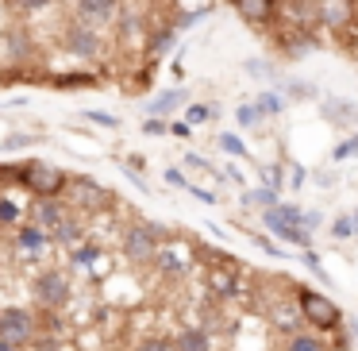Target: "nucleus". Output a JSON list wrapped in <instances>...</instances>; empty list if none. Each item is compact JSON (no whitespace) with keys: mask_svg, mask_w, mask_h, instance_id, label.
I'll list each match as a JSON object with an SVG mask.
<instances>
[{"mask_svg":"<svg viewBox=\"0 0 358 351\" xmlns=\"http://www.w3.org/2000/svg\"><path fill=\"white\" fill-rule=\"evenodd\" d=\"M220 112L212 109V104H189L185 109V128H201V124H212Z\"/></svg>","mask_w":358,"mask_h":351,"instance_id":"nucleus-25","label":"nucleus"},{"mask_svg":"<svg viewBox=\"0 0 358 351\" xmlns=\"http://www.w3.org/2000/svg\"><path fill=\"white\" fill-rule=\"evenodd\" d=\"M166 228L155 224V220H143V224H131L124 232V255L131 259V263H150L158 251V243H166Z\"/></svg>","mask_w":358,"mask_h":351,"instance_id":"nucleus-4","label":"nucleus"},{"mask_svg":"<svg viewBox=\"0 0 358 351\" xmlns=\"http://www.w3.org/2000/svg\"><path fill=\"white\" fill-rule=\"evenodd\" d=\"M4 50H8L12 62H27V58H31V50H35L31 32H27V27H20V24L4 27Z\"/></svg>","mask_w":358,"mask_h":351,"instance_id":"nucleus-13","label":"nucleus"},{"mask_svg":"<svg viewBox=\"0 0 358 351\" xmlns=\"http://www.w3.org/2000/svg\"><path fill=\"white\" fill-rule=\"evenodd\" d=\"M62 50L70 58L89 62V58H101L104 55V39H101V32H96V27H85V24H78V20H73V24L62 32Z\"/></svg>","mask_w":358,"mask_h":351,"instance_id":"nucleus-7","label":"nucleus"},{"mask_svg":"<svg viewBox=\"0 0 358 351\" xmlns=\"http://www.w3.org/2000/svg\"><path fill=\"white\" fill-rule=\"evenodd\" d=\"M320 116L331 128H347V124H358V104L343 101V97H327V101L320 104Z\"/></svg>","mask_w":358,"mask_h":351,"instance_id":"nucleus-12","label":"nucleus"},{"mask_svg":"<svg viewBox=\"0 0 358 351\" xmlns=\"http://www.w3.org/2000/svg\"><path fill=\"white\" fill-rule=\"evenodd\" d=\"M320 224H324V212H320V209H316V212H301V228H304L308 235L316 232Z\"/></svg>","mask_w":358,"mask_h":351,"instance_id":"nucleus-38","label":"nucleus"},{"mask_svg":"<svg viewBox=\"0 0 358 351\" xmlns=\"http://www.w3.org/2000/svg\"><path fill=\"white\" fill-rule=\"evenodd\" d=\"M304 266H308V270L316 274V278L324 282V286H327V282H331V278H327V270H324V266H320V255H316V251H304Z\"/></svg>","mask_w":358,"mask_h":351,"instance_id":"nucleus-35","label":"nucleus"},{"mask_svg":"<svg viewBox=\"0 0 358 351\" xmlns=\"http://www.w3.org/2000/svg\"><path fill=\"white\" fill-rule=\"evenodd\" d=\"M355 143H358V132H355Z\"/></svg>","mask_w":358,"mask_h":351,"instance_id":"nucleus-52","label":"nucleus"},{"mask_svg":"<svg viewBox=\"0 0 358 351\" xmlns=\"http://www.w3.org/2000/svg\"><path fill=\"white\" fill-rule=\"evenodd\" d=\"M185 163H189V166H196V170H208V163H204L201 155H193V151H189V155H185Z\"/></svg>","mask_w":358,"mask_h":351,"instance_id":"nucleus-47","label":"nucleus"},{"mask_svg":"<svg viewBox=\"0 0 358 351\" xmlns=\"http://www.w3.org/2000/svg\"><path fill=\"white\" fill-rule=\"evenodd\" d=\"M204 282H208V289H212V297H239V289H243V282H239V266H208L204 270Z\"/></svg>","mask_w":358,"mask_h":351,"instance_id":"nucleus-10","label":"nucleus"},{"mask_svg":"<svg viewBox=\"0 0 358 351\" xmlns=\"http://www.w3.org/2000/svg\"><path fill=\"white\" fill-rule=\"evenodd\" d=\"M31 294H35V305H39V309L58 312V309H66V305H70L73 289H70V278H66L58 266H50V270H43L39 278L31 282Z\"/></svg>","mask_w":358,"mask_h":351,"instance_id":"nucleus-5","label":"nucleus"},{"mask_svg":"<svg viewBox=\"0 0 358 351\" xmlns=\"http://www.w3.org/2000/svg\"><path fill=\"white\" fill-rule=\"evenodd\" d=\"M331 155L339 158V163H343V158H355V155H358V143H355V135H350V139H343L339 147L331 151Z\"/></svg>","mask_w":358,"mask_h":351,"instance_id":"nucleus-39","label":"nucleus"},{"mask_svg":"<svg viewBox=\"0 0 358 351\" xmlns=\"http://www.w3.org/2000/svg\"><path fill=\"white\" fill-rule=\"evenodd\" d=\"M31 139H35V135H8V139L0 143V147H4V151H20V147H27Z\"/></svg>","mask_w":358,"mask_h":351,"instance_id":"nucleus-40","label":"nucleus"},{"mask_svg":"<svg viewBox=\"0 0 358 351\" xmlns=\"http://www.w3.org/2000/svg\"><path fill=\"white\" fill-rule=\"evenodd\" d=\"M262 181H266L262 189H273V193H278V186H281V166H262Z\"/></svg>","mask_w":358,"mask_h":351,"instance_id":"nucleus-37","label":"nucleus"},{"mask_svg":"<svg viewBox=\"0 0 358 351\" xmlns=\"http://www.w3.org/2000/svg\"><path fill=\"white\" fill-rule=\"evenodd\" d=\"M66 178H70V174H62L58 166H47V163L20 166V186H27L39 201H58L62 189H66Z\"/></svg>","mask_w":358,"mask_h":351,"instance_id":"nucleus-3","label":"nucleus"},{"mask_svg":"<svg viewBox=\"0 0 358 351\" xmlns=\"http://www.w3.org/2000/svg\"><path fill=\"white\" fill-rule=\"evenodd\" d=\"M296 312L316 332H339L343 324V309L327 294H316V289H296Z\"/></svg>","mask_w":358,"mask_h":351,"instance_id":"nucleus-1","label":"nucleus"},{"mask_svg":"<svg viewBox=\"0 0 358 351\" xmlns=\"http://www.w3.org/2000/svg\"><path fill=\"white\" fill-rule=\"evenodd\" d=\"M185 104V89H166V93H158L155 101L147 104V120H166L173 109H181Z\"/></svg>","mask_w":358,"mask_h":351,"instance_id":"nucleus-18","label":"nucleus"},{"mask_svg":"<svg viewBox=\"0 0 358 351\" xmlns=\"http://www.w3.org/2000/svg\"><path fill=\"white\" fill-rule=\"evenodd\" d=\"M89 120H93V124H104V128H120V120L116 116H108V112H85Z\"/></svg>","mask_w":358,"mask_h":351,"instance_id":"nucleus-41","label":"nucleus"},{"mask_svg":"<svg viewBox=\"0 0 358 351\" xmlns=\"http://www.w3.org/2000/svg\"><path fill=\"white\" fill-rule=\"evenodd\" d=\"M355 20V8H350V0H316V27H331L335 35Z\"/></svg>","mask_w":358,"mask_h":351,"instance_id":"nucleus-9","label":"nucleus"},{"mask_svg":"<svg viewBox=\"0 0 358 351\" xmlns=\"http://www.w3.org/2000/svg\"><path fill=\"white\" fill-rule=\"evenodd\" d=\"M143 132H147V135H166V120H147Z\"/></svg>","mask_w":358,"mask_h":351,"instance_id":"nucleus-45","label":"nucleus"},{"mask_svg":"<svg viewBox=\"0 0 358 351\" xmlns=\"http://www.w3.org/2000/svg\"><path fill=\"white\" fill-rule=\"evenodd\" d=\"M150 263H155V266H158V274H166V278H181V274H185L189 266H193V263H185V259H181L173 247H166V243L155 251V259H150Z\"/></svg>","mask_w":358,"mask_h":351,"instance_id":"nucleus-19","label":"nucleus"},{"mask_svg":"<svg viewBox=\"0 0 358 351\" xmlns=\"http://www.w3.org/2000/svg\"><path fill=\"white\" fill-rule=\"evenodd\" d=\"M235 120H239V128H258V124H262V116H258L250 104H243V109L235 112Z\"/></svg>","mask_w":358,"mask_h":351,"instance_id":"nucleus-36","label":"nucleus"},{"mask_svg":"<svg viewBox=\"0 0 358 351\" xmlns=\"http://www.w3.org/2000/svg\"><path fill=\"white\" fill-rule=\"evenodd\" d=\"M285 351H331V347H327L316 332H293L285 343Z\"/></svg>","mask_w":358,"mask_h":351,"instance_id":"nucleus-23","label":"nucleus"},{"mask_svg":"<svg viewBox=\"0 0 358 351\" xmlns=\"http://www.w3.org/2000/svg\"><path fill=\"white\" fill-rule=\"evenodd\" d=\"M185 189H189V193H193V197H196V201H204V205H212V201H216V197H212V193H208V189H201V186H193V181H189V186H185Z\"/></svg>","mask_w":358,"mask_h":351,"instance_id":"nucleus-44","label":"nucleus"},{"mask_svg":"<svg viewBox=\"0 0 358 351\" xmlns=\"http://www.w3.org/2000/svg\"><path fill=\"white\" fill-rule=\"evenodd\" d=\"M173 39H178V32H173V27H162V32H155V39H150V55H155V58L170 55Z\"/></svg>","mask_w":358,"mask_h":351,"instance_id":"nucleus-28","label":"nucleus"},{"mask_svg":"<svg viewBox=\"0 0 358 351\" xmlns=\"http://www.w3.org/2000/svg\"><path fill=\"white\" fill-rule=\"evenodd\" d=\"M220 151H224V155H231V158H250V151H247V143L239 139V135L235 132H220Z\"/></svg>","mask_w":358,"mask_h":351,"instance_id":"nucleus-26","label":"nucleus"},{"mask_svg":"<svg viewBox=\"0 0 358 351\" xmlns=\"http://www.w3.org/2000/svg\"><path fill=\"white\" fill-rule=\"evenodd\" d=\"M62 197H66V209H78V212H101V209H108V201H112V193L101 186V181H93L89 174H73V178H66V189H62Z\"/></svg>","mask_w":358,"mask_h":351,"instance_id":"nucleus-2","label":"nucleus"},{"mask_svg":"<svg viewBox=\"0 0 358 351\" xmlns=\"http://www.w3.org/2000/svg\"><path fill=\"white\" fill-rule=\"evenodd\" d=\"M73 12H78V24L101 27V24H112L124 12V0H78Z\"/></svg>","mask_w":358,"mask_h":351,"instance_id":"nucleus-8","label":"nucleus"},{"mask_svg":"<svg viewBox=\"0 0 358 351\" xmlns=\"http://www.w3.org/2000/svg\"><path fill=\"white\" fill-rule=\"evenodd\" d=\"M66 216H70V209H66L62 201H35V224H39L47 235L55 232Z\"/></svg>","mask_w":358,"mask_h":351,"instance_id":"nucleus-17","label":"nucleus"},{"mask_svg":"<svg viewBox=\"0 0 358 351\" xmlns=\"http://www.w3.org/2000/svg\"><path fill=\"white\" fill-rule=\"evenodd\" d=\"M224 174H227V181H243V174H239V170H235V166H227V170H224ZM224 174H220V178H224Z\"/></svg>","mask_w":358,"mask_h":351,"instance_id":"nucleus-48","label":"nucleus"},{"mask_svg":"<svg viewBox=\"0 0 358 351\" xmlns=\"http://www.w3.org/2000/svg\"><path fill=\"white\" fill-rule=\"evenodd\" d=\"M47 4H50V0H16V8H20V12H43Z\"/></svg>","mask_w":358,"mask_h":351,"instance_id":"nucleus-42","label":"nucleus"},{"mask_svg":"<svg viewBox=\"0 0 358 351\" xmlns=\"http://www.w3.org/2000/svg\"><path fill=\"white\" fill-rule=\"evenodd\" d=\"M166 181H170V186H178V189H185L189 186V178L181 170H166Z\"/></svg>","mask_w":358,"mask_h":351,"instance_id":"nucleus-46","label":"nucleus"},{"mask_svg":"<svg viewBox=\"0 0 358 351\" xmlns=\"http://www.w3.org/2000/svg\"><path fill=\"white\" fill-rule=\"evenodd\" d=\"M20 181V166H0V186H12Z\"/></svg>","mask_w":358,"mask_h":351,"instance_id":"nucleus-43","label":"nucleus"},{"mask_svg":"<svg viewBox=\"0 0 358 351\" xmlns=\"http://www.w3.org/2000/svg\"><path fill=\"white\" fill-rule=\"evenodd\" d=\"M355 235V224H350V216L343 212V216L331 220V240H350Z\"/></svg>","mask_w":358,"mask_h":351,"instance_id":"nucleus-32","label":"nucleus"},{"mask_svg":"<svg viewBox=\"0 0 358 351\" xmlns=\"http://www.w3.org/2000/svg\"><path fill=\"white\" fill-rule=\"evenodd\" d=\"M35 332H39V320H35L31 309H20V305L0 309V340L8 343V347H24V343H31Z\"/></svg>","mask_w":358,"mask_h":351,"instance_id":"nucleus-6","label":"nucleus"},{"mask_svg":"<svg viewBox=\"0 0 358 351\" xmlns=\"http://www.w3.org/2000/svg\"><path fill=\"white\" fill-rule=\"evenodd\" d=\"M0 351H20V347H8V343H4V340H0Z\"/></svg>","mask_w":358,"mask_h":351,"instance_id":"nucleus-51","label":"nucleus"},{"mask_svg":"<svg viewBox=\"0 0 358 351\" xmlns=\"http://www.w3.org/2000/svg\"><path fill=\"white\" fill-rule=\"evenodd\" d=\"M173 351H212V332L204 324H185L173 340Z\"/></svg>","mask_w":358,"mask_h":351,"instance_id":"nucleus-14","label":"nucleus"},{"mask_svg":"<svg viewBox=\"0 0 358 351\" xmlns=\"http://www.w3.org/2000/svg\"><path fill=\"white\" fill-rule=\"evenodd\" d=\"M231 8L239 12V20H247V24H273L278 20V0H231Z\"/></svg>","mask_w":358,"mask_h":351,"instance_id":"nucleus-11","label":"nucleus"},{"mask_svg":"<svg viewBox=\"0 0 358 351\" xmlns=\"http://www.w3.org/2000/svg\"><path fill=\"white\" fill-rule=\"evenodd\" d=\"M55 85L78 89V85H96V78H89V74H62V78H55Z\"/></svg>","mask_w":358,"mask_h":351,"instance_id":"nucleus-34","label":"nucleus"},{"mask_svg":"<svg viewBox=\"0 0 358 351\" xmlns=\"http://www.w3.org/2000/svg\"><path fill=\"white\" fill-rule=\"evenodd\" d=\"M347 324H350V332H355V340H358V317H350Z\"/></svg>","mask_w":358,"mask_h":351,"instance_id":"nucleus-49","label":"nucleus"},{"mask_svg":"<svg viewBox=\"0 0 358 351\" xmlns=\"http://www.w3.org/2000/svg\"><path fill=\"white\" fill-rule=\"evenodd\" d=\"M250 109L266 120V116H281V112H285V101H281V93H255Z\"/></svg>","mask_w":358,"mask_h":351,"instance_id":"nucleus-21","label":"nucleus"},{"mask_svg":"<svg viewBox=\"0 0 358 351\" xmlns=\"http://www.w3.org/2000/svg\"><path fill=\"white\" fill-rule=\"evenodd\" d=\"M50 243H58V247H78V243H85V220L81 216H66L62 224L50 232Z\"/></svg>","mask_w":358,"mask_h":351,"instance_id":"nucleus-15","label":"nucleus"},{"mask_svg":"<svg viewBox=\"0 0 358 351\" xmlns=\"http://www.w3.org/2000/svg\"><path fill=\"white\" fill-rule=\"evenodd\" d=\"M281 197L273 193V189H243V205L247 209H258V212H266V209H273Z\"/></svg>","mask_w":358,"mask_h":351,"instance_id":"nucleus-22","label":"nucleus"},{"mask_svg":"<svg viewBox=\"0 0 358 351\" xmlns=\"http://www.w3.org/2000/svg\"><path fill=\"white\" fill-rule=\"evenodd\" d=\"M20 220V205L12 197H0V224H16Z\"/></svg>","mask_w":358,"mask_h":351,"instance_id":"nucleus-33","label":"nucleus"},{"mask_svg":"<svg viewBox=\"0 0 358 351\" xmlns=\"http://www.w3.org/2000/svg\"><path fill=\"white\" fill-rule=\"evenodd\" d=\"M243 70H247L250 78H278V66L262 62V58H247V62H243Z\"/></svg>","mask_w":358,"mask_h":351,"instance_id":"nucleus-29","label":"nucleus"},{"mask_svg":"<svg viewBox=\"0 0 358 351\" xmlns=\"http://www.w3.org/2000/svg\"><path fill=\"white\" fill-rule=\"evenodd\" d=\"M278 85L285 89L293 101H308V97H316V89H312V85H301V81H278Z\"/></svg>","mask_w":358,"mask_h":351,"instance_id":"nucleus-31","label":"nucleus"},{"mask_svg":"<svg viewBox=\"0 0 358 351\" xmlns=\"http://www.w3.org/2000/svg\"><path fill=\"white\" fill-rule=\"evenodd\" d=\"M47 243H50V235L43 232L39 224H24V228L16 232V247H20V251H27V255H39V251L47 247Z\"/></svg>","mask_w":358,"mask_h":351,"instance_id":"nucleus-20","label":"nucleus"},{"mask_svg":"<svg viewBox=\"0 0 358 351\" xmlns=\"http://www.w3.org/2000/svg\"><path fill=\"white\" fill-rule=\"evenodd\" d=\"M101 259V247L96 243H78V247H70V266H89Z\"/></svg>","mask_w":358,"mask_h":351,"instance_id":"nucleus-27","label":"nucleus"},{"mask_svg":"<svg viewBox=\"0 0 358 351\" xmlns=\"http://www.w3.org/2000/svg\"><path fill=\"white\" fill-rule=\"evenodd\" d=\"M281 50H285V58H304L312 47H316V35L312 32H293V27H285V32L278 35Z\"/></svg>","mask_w":358,"mask_h":351,"instance_id":"nucleus-16","label":"nucleus"},{"mask_svg":"<svg viewBox=\"0 0 358 351\" xmlns=\"http://www.w3.org/2000/svg\"><path fill=\"white\" fill-rule=\"evenodd\" d=\"M350 224H355V235H358V209L350 212Z\"/></svg>","mask_w":358,"mask_h":351,"instance_id":"nucleus-50","label":"nucleus"},{"mask_svg":"<svg viewBox=\"0 0 358 351\" xmlns=\"http://www.w3.org/2000/svg\"><path fill=\"white\" fill-rule=\"evenodd\" d=\"M355 4H358V0H355Z\"/></svg>","mask_w":358,"mask_h":351,"instance_id":"nucleus-53","label":"nucleus"},{"mask_svg":"<svg viewBox=\"0 0 358 351\" xmlns=\"http://www.w3.org/2000/svg\"><path fill=\"white\" fill-rule=\"evenodd\" d=\"M270 232L281 235V243H293V247H301V251H308V243H312V235L304 232V228H293V224H273Z\"/></svg>","mask_w":358,"mask_h":351,"instance_id":"nucleus-24","label":"nucleus"},{"mask_svg":"<svg viewBox=\"0 0 358 351\" xmlns=\"http://www.w3.org/2000/svg\"><path fill=\"white\" fill-rule=\"evenodd\" d=\"M135 351H173V340L170 336H143L135 343Z\"/></svg>","mask_w":358,"mask_h":351,"instance_id":"nucleus-30","label":"nucleus"}]
</instances>
